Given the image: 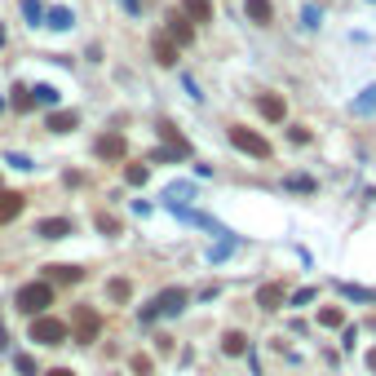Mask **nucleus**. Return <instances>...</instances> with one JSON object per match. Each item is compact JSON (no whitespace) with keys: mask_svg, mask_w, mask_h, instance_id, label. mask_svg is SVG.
Listing matches in <instances>:
<instances>
[{"mask_svg":"<svg viewBox=\"0 0 376 376\" xmlns=\"http://www.w3.org/2000/svg\"><path fill=\"white\" fill-rule=\"evenodd\" d=\"M284 186H288V190H314V177H306V173H293V177L284 181Z\"/></svg>","mask_w":376,"mask_h":376,"instance_id":"26","label":"nucleus"},{"mask_svg":"<svg viewBox=\"0 0 376 376\" xmlns=\"http://www.w3.org/2000/svg\"><path fill=\"white\" fill-rule=\"evenodd\" d=\"M31 341L35 345H63L67 341V323L54 319V314H35L31 319Z\"/></svg>","mask_w":376,"mask_h":376,"instance_id":"4","label":"nucleus"},{"mask_svg":"<svg viewBox=\"0 0 376 376\" xmlns=\"http://www.w3.org/2000/svg\"><path fill=\"white\" fill-rule=\"evenodd\" d=\"M284 301H288V297H284V284H261V288H257V306H261V310H279Z\"/></svg>","mask_w":376,"mask_h":376,"instance_id":"12","label":"nucleus"},{"mask_svg":"<svg viewBox=\"0 0 376 376\" xmlns=\"http://www.w3.org/2000/svg\"><path fill=\"white\" fill-rule=\"evenodd\" d=\"M106 297H111V301H129L133 284H129V279H111V284H106Z\"/></svg>","mask_w":376,"mask_h":376,"instance_id":"21","label":"nucleus"},{"mask_svg":"<svg viewBox=\"0 0 376 376\" xmlns=\"http://www.w3.org/2000/svg\"><path fill=\"white\" fill-rule=\"evenodd\" d=\"M14 368H18L22 376H35V363H31L27 354H18V359H14Z\"/></svg>","mask_w":376,"mask_h":376,"instance_id":"33","label":"nucleus"},{"mask_svg":"<svg viewBox=\"0 0 376 376\" xmlns=\"http://www.w3.org/2000/svg\"><path fill=\"white\" fill-rule=\"evenodd\" d=\"M341 293L354 297V301H372V297H376V293H368V288H354V284H341Z\"/></svg>","mask_w":376,"mask_h":376,"instance_id":"28","label":"nucleus"},{"mask_svg":"<svg viewBox=\"0 0 376 376\" xmlns=\"http://www.w3.org/2000/svg\"><path fill=\"white\" fill-rule=\"evenodd\" d=\"M9 345V336H5V319H0V350H5Z\"/></svg>","mask_w":376,"mask_h":376,"instance_id":"37","label":"nucleus"},{"mask_svg":"<svg viewBox=\"0 0 376 376\" xmlns=\"http://www.w3.org/2000/svg\"><path fill=\"white\" fill-rule=\"evenodd\" d=\"M257 111L270 120V124H284L288 106H284V98H279V93H261V98H257Z\"/></svg>","mask_w":376,"mask_h":376,"instance_id":"8","label":"nucleus"},{"mask_svg":"<svg viewBox=\"0 0 376 376\" xmlns=\"http://www.w3.org/2000/svg\"><path fill=\"white\" fill-rule=\"evenodd\" d=\"M9 102H14V111H18V115H27V111H31V106H35V98H31V89H22V84H18V89H14V98H9Z\"/></svg>","mask_w":376,"mask_h":376,"instance_id":"22","label":"nucleus"},{"mask_svg":"<svg viewBox=\"0 0 376 376\" xmlns=\"http://www.w3.org/2000/svg\"><path fill=\"white\" fill-rule=\"evenodd\" d=\"M222 350H226L230 359L248 354V336H244V332H226V336H222Z\"/></svg>","mask_w":376,"mask_h":376,"instance_id":"18","label":"nucleus"},{"mask_svg":"<svg viewBox=\"0 0 376 376\" xmlns=\"http://www.w3.org/2000/svg\"><path fill=\"white\" fill-rule=\"evenodd\" d=\"M319 323L323 327H345V314L336 310V306H327V310H319Z\"/></svg>","mask_w":376,"mask_h":376,"instance_id":"23","label":"nucleus"},{"mask_svg":"<svg viewBox=\"0 0 376 376\" xmlns=\"http://www.w3.org/2000/svg\"><path fill=\"white\" fill-rule=\"evenodd\" d=\"M350 115H359V120H368V115H376V84H368V89L359 93L354 102H350Z\"/></svg>","mask_w":376,"mask_h":376,"instance_id":"13","label":"nucleus"},{"mask_svg":"<svg viewBox=\"0 0 376 376\" xmlns=\"http://www.w3.org/2000/svg\"><path fill=\"white\" fill-rule=\"evenodd\" d=\"M49 306H54V284H49V279H35V284L18 288V310L22 314H31V319H35V314H44Z\"/></svg>","mask_w":376,"mask_h":376,"instance_id":"1","label":"nucleus"},{"mask_svg":"<svg viewBox=\"0 0 376 376\" xmlns=\"http://www.w3.org/2000/svg\"><path fill=\"white\" fill-rule=\"evenodd\" d=\"M168 160H181V155H177L173 147H164V151H155V155H151V164H168Z\"/></svg>","mask_w":376,"mask_h":376,"instance_id":"32","label":"nucleus"},{"mask_svg":"<svg viewBox=\"0 0 376 376\" xmlns=\"http://www.w3.org/2000/svg\"><path fill=\"white\" fill-rule=\"evenodd\" d=\"M244 14L257 22V27H265V22L275 18V5H270V0H244Z\"/></svg>","mask_w":376,"mask_h":376,"instance_id":"15","label":"nucleus"},{"mask_svg":"<svg viewBox=\"0 0 376 376\" xmlns=\"http://www.w3.org/2000/svg\"><path fill=\"white\" fill-rule=\"evenodd\" d=\"M168 40H173L177 49L195 40V27H190V18H186V14H168Z\"/></svg>","mask_w":376,"mask_h":376,"instance_id":"7","label":"nucleus"},{"mask_svg":"<svg viewBox=\"0 0 376 376\" xmlns=\"http://www.w3.org/2000/svg\"><path fill=\"white\" fill-rule=\"evenodd\" d=\"M0 44H5V27H0Z\"/></svg>","mask_w":376,"mask_h":376,"instance_id":"41","label":"nucleus"},{"mask_svg":"<svg viewBox=\"0 0 376 376\" xmlns=\"http://www.w3.org/2000/svg\"><path fill=\"white\" fill-rule=\"evenodd\" d=\"M31 98H35V106H58V89L54 84H35Z\"/></svg>","mask_w":376,"mask_h":376,"instance_id":"20","label":"nucleus"},{"mask_svg":"<svg viewBox=\"0 0 376 376\" xmlns=\"http://www.w3.org/2000/svg\"><path fill=\"white\" fill-rule=\"evenodd\" d=\"M301 18H306V27H319V22H323V9L306 5V9H301Z\"/></svg>","mask_w":376,"mask_h":376,"instance_id":"29","label":"nucleus"},{"mask_svg":"<svg viewBox=\"0 0 376 376\" xmlns=\"http://www.w3.org/2000/svg\"><path fill=\"white\" fill-rule=\"evenodd\" d=\"M160 138H164V142H168V147H173V151L181 155V160H186V155H190V142H186V138H181V133H177L173 124H168V120H164V124H160Z\"/></svg>","mask_w":376,"mask_h":376,"instance_id":"17","label":"nucleus"},{"mask_svg":"<svg viewBox=\"0 0 376 376\" xmlns=\"http://www.w3.org/2000/svg\"><path fill=\"white\" fill-rule=\"evenodd\" d=\"M368 368H372V372H376V350H368Z\"/></svg>","mask_w":376,"mask_h":376,"instance_id":"39","label":"nucleus"},{"mask_svg":"<svg viewBox=\"0 0 376 376\" xmlns=\"http://www.w3.org/2000/svg\"><path fill=\"white\" fill-rule=\"evenodd\" d=\"M151 49H155V63H160V67H177V44L168 40V35H155Z\"/></svg>","mask_w":376,"mask_h":376,"instance_id":"14","label":"nucleus"},{"mask_svg":"<svg viewBox=\"0 0 376 376\" xmlns=\"http://www.w3.org/2000/svg\"><path fill=\"white\" fill-rule=\"evenodd\" d=\"M186 301H190L186 288H164L151 306H142V323H155L160 314H181V310H186Z\"/></svg>","mask_w":376,"mask_h":376,"instance_id":"2","label":"nucleus"},{"mask_svg":"<svg viewBox=\"0 0 376 376\" xmlns=\"http://www.w3.org/2000/svg\"><path fill=\"white\" fill-rule=\"evenodd\" d=\"M147 177H151V173H147V164H129V168H124V181H129V186H142Z\"/></svg>","mask_w":376,"mask_h":376,"instance_id":"24","label":"nucleus"},{"mask_svg":"<svg viewBox=\"0 0 376 376\" xmlns=\"http://www.w3.org/2000/svg\"><path fill=\"white\" fill-rule=\"evenodd\" d=\"M71 22H76V18H71V9H49V27H58V31H67V27H71Z\"/></svg>","mask_w":376,"mask_h":376,"instance_id":"25","label":"nucleus"},{"mask_svg":"<svg viewBox=\"0 0 376 376\" xmlns=\"http://www.w3.org/2000/svg\"><path fill=\"white\" fill-rule=\"evenodd\" d=\"M98 332H102V319H98V310H89V306H76V341H98Z\"/></svg>","mask_w":376,"mask_h":376,"instance_id":"5","label":"nucleus"},{"mask_svg":"<svg viewBox=\"0 0 376 376\" xmlns=\"http://www.w3.org/2000/svg\"><path fill=\"white\" fill-rule=\"evenodd\" d=\"M190 22H213V0H181Z\"/></svg>","mask_w":376,"mask_h":376,"instance_id":"16","label":"nucleus"},{"mask_svg":"<svg viewBox=\"0 0 376 376\" xmlns=\"http://www.w3.org/2000/svg\"><path fill=\"white\" fill-rule=\"evenodd\" d=\"M49 376H76V372H71V368H54Z\"/></svg>","mask_w":376,"mask_h":376,"instance_id":"38","label":"nucleus"},{"mask_svg":"<svg viewBox=\"0 0 376 376\" xmlns=\"http://www.w3.org/2000/svg\"><path fill=\"white\" fill-rule=\"evenodd\" d=\"M230 248H235V239H226V244H222V248H213L209 257H213V261H222V257H230Z\"/></svg>","mask_w":376,"mask_h":376,"instance_id":"34","label":"nucleus"},{"mask_svg":"<svg viewBox=\"0 0 376 376\" xmlns=\"http://www.w3.org/2000/svg\"><path fill=\"white\" fill-rule=\"evenodd\" d=\"M22 209H27V199L18 195V190H0V226H9V222H18Z\"/></svg>","mask_w":376,"mask_h":376,"instance_id":"6","label":"nucleus"},{"mask_svg":"<svg viewBox=\"0 0 376 376\" xmlns=\"http://www.w3.org/2000/svg\"><path fill=\"white\" fill-rule=\"evenodd\" d=\"M230 147H235V151H244V155H252V160H270V142H265L261 133L244 129V124H235V129H230Z\"/></svg>","mask_w":376,"mask_h":376,"instance_id":"3","label":"nucleus"},{"mask_svg":"<svg viewBox=\"0 0 376 376\" xmlns=\"http://www.w3.org/2000/svg\"><path fill=\"white\" fill-rule=\"evenodd\" d=\"M76 124H80L76 111H49V129H54V133H71Z\"/></svg>","mask_w":376,"mask_h":376,"instance_id":"19","label":"nucleus"},{"mask_svg":"<svg viewBox=\"0 0 376 376\" xmlns=\"http://www.w3.org/2000/svg\"><path fill=\"white\" fill-rule=\"evenodd\" d=\"M288 301H293V306H310V301H314V288H297Z\"/></svg>","mask_w":376,"mask_h":376,"instance_id":"30","label":"nucleus"},{"mask_svg":"<svg viewBox=\"0 0 376 376\" xmlns=\"http://www.w3.org/2000/svg\"><path fill=\"white\" fill-rule=\"evenodd\" d=\"M35 235H40V239H67L71 222H67V217H44V222H35Z\"/></svg>","mask_w":376,"mask_h":376,"instance_id":"10","label":"nucleus"},{"mask_svg":"<svg viewBox=\"0 0 376 376\" xmlns=\"http://www.w3.org/2000/svg\"><path fill=\"white\" fill-rule=\"evenodd\" d=\"M93 151H98L102 160H124V151H129V147H124V138H120V133H102Z\"/></svg>","mask_w":376,"mask_h":376,"instance_id":"9","label":"nucleus"},{"mask_svg":"<svg viewBox=\"0 0 376 376\" xmlns=\"http://www.w3.org/2000/svg\"><path fill=\"white\" fill-rule=\"evenodd\" d=\"M133 372H138V376H151V372H155V363H151L147 354H133Z\"/></svg>","mask_w":376,"mask_h":376,"instance_id":"27","label":"nucleus"},{"mask_svg":"<svg viewBox=\"0 0 376 376\" xmlns=\"http://www.w3.org/2000/svg\"><path fill=\"white\" fill-rule=\"evenodd\" d=\"M124 5H129V9H138V0H124Z\"/></svg>","mask_w":376,"mask_h":376,"instance_id":"40","label":"nucleus"},{"mask_svg":"<svg viewBox=\"0 0 376 376\" xmlns=\"http://www.w3.org/2000/svg\"><path fill=\"white\" fill-rule=\"evenodd\" d=\"M44 279H49V284H80V279H84V270H80V265H44Z\"/></svg>","mask_w":376,"mask_h":376,"instance_id":"11","label":"nucleus"},{"mask_svg":"<svg viewBox=\"0 0 376 376\" xmlns=\"http://www.w3.org/2000/svg\"><path fill=\"white\" fill-rule=\"evenodd\" d=\"M98 230H102V235H120V222H115V217H98Z\"/></svg>","mask_w":376,"mask_h":376,"instance_id":"31","label":"nucleus"},{"mask_svg":"<svg viewBox=\"0 0 376 376\" xmlns=\"http://www.w3.org/2000/svg\"><path fill=\"white\" fill-rule=\"evenodd\" d=\"M288 138H293L297 147H306V142H310V129H293V133H288Z\"/></svg>","mask_w":376,"mask_h":376,"instance_id":"35","label":"nucleus"},{"mask_svg":"<svg viewBox=\"0 0 376 376\" xmlns=\"http://www.w3.org/2000/svg\"><path fill=\"white\" fill-rule=\"evenodd\" d=\"M354 341H359V327H345V336H341V345H345V350H354Z\"/></svg>","mask_w":376,"mask_h":376,"instance_id":"36","label":"nucleus"}]
</instances>
